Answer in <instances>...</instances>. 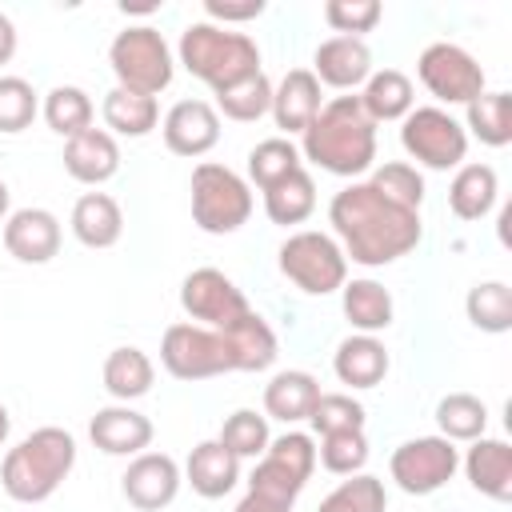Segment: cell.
Returning a JSON list of instances; mask_svg holds the SVG:
<instances>
[{
    "instance_id": "obj_1",
    "label": "cell",
    "mask_w": 512,
    "mask_h": 512,
    "mask_svg": "<svg viewBox=\"0 0 512 512\" xmlns=\"http://www.w3.org/2000/svg\"><path fill=\"white\" fill-rule=\"evenodd\" d=\"M328 224L336 228L344 256H352L364 268H384V264L408 256L424 236L420 212L392 204L368 180H352L348 188H340L332 196Z\"/></svg>"
},
{
    "instance_id": "obj_2",
    "label": "cell",
    "mask_w": 512,
    "mask_h": 512,
    "mask_svg": "<svg viewBox=\"0 0 512 512\" xmlns=\"http://www.w3.org/2000/svg\"><path fill=\"white\" fill-rule=\"evenodd\" d=\"M300 156L332 176H360L376 160V124L360 96H332L300 132Z\"/></svg>"
},
{
    "instance_id": "obj_3",
    "label": "cell",
    "mask_w": 512,
    "mask_h": 512,
    "mask_svg": "<svg viewBox=\"0 0 512 512\" xmlns=\"http://www.w3.org/2000/svg\"><path fill=\"white\" fill-rule=\"evenodd\" d=\"M76 464V440L72 432L48 424L28 432L16 448H8L0 464V484L16 504H40L48 500Z\"/></svg>"
},
{
    "instance_id": "obj_4",
    "label": "cell",
    "mask_w": 512,
    "mask_h": 512,
    "mask_svg": "<svg viewBox=\"0 0 512 512\" xmlns=\"http://www.w3.org/2000/svg\"><path fill=\"white\" fill-rule=\"evenodd\" d=\"M180 64L196 80H204L212 92H224L260 72V48L248 32L196 20L180 32Z\"/></svg>"
},
{
    "instance_id": "obj_5",
    "label": "cell",
    "mask_w": 512,
    "mask_h": 512,
    "mask_svg": "<svg viewBox=\"0 0 512 512\" xmlns=\"http://www.w3.org/2000/svg\"><path fill=\"white\" fill-rule=\"evenodd\" d=\"M316 472V444L304 432H284L276 440H268L264 456L256 460L252 476H248V492L252 500L268 504L272 512H292L296 496L304 492V484Z\"/></svg>"
},
{
    "instance_id": "obj_6",
    "label": "cell",
    "mask_w": 512,
    "mask_h": 512,
    "mask_svg": "<svg viewBox=\"0 0 512 512\" xmlns=\"http://www.w3.org/2000/svg\"><path fill=\"white\" fill-rule=\"evenodd\" d=\"M252 216V188L228 164L200 160L192 168V220L208 236H228Z\"/></svg>"
},
{
    "instance_id": "obj_7",
    "label": "cell",
    "mask_w": 512,
    "mask_h": 512,
    "mask_svg": "<svg viewBox=\"0 0 512 512\" xmlns=\"http://www.w3.org/2000/svg\"><path fill=\"white\" fill-rule=\"evenodd\" d=\"M108 64L116 72V88H128L140 96L164 92L176 72L172 52L152 24H128L124 32H116V40L108 48Z\"/></svg>"
},
{
    "instance_id": "obj_8",
    "label": "cell",
    "mask_w": 512,
    "mask_h": 512,
    "mask_svg": "<svg viewBox=\"0 0 512 512\" xmlns=\"http://www.w3.org/2000/svg\"><path fill=\"white\" fill-rule=\"evenodd\" d=\"M280 272L308 296H328L348 280V256L328 232H292L276 252Z\"/></svg>"
},
{
    "instance_id": "obj_9",
    "label": "cell",
    "mask_w": 512,
    "mask_h": 512,
    "mask_svg": "<svg viewBox=\"0 0 512 512\" xmlns=\"http://www.w3.org/2000/svg\"><path fill=\"white\" fill-rule=\"evenodd\" d=\"M160 364L176 380H212V376L236 372L228 336L204 324H168L160 340Z\"/></svg>"
},
{
    "instance_id": "obj_10",
    "label": "cell",
    "mask_w": 512,
    "mask_h": 512,
    "mask_svg": "<svg viewBox=\"0 0 512 512\" xmlns=\"http://www.w3.org/2000/svg\"><path fill=\"white\" fill-rule=\"evenodd\" d=\"M400 144L404 152L432 168V172H448V168H460V160L468 156V132L464 124L444 112V108H412L400 124Z\"/></svg>"
},
{
    "instance_id": "obj_11",
    "label": "cell",
    "mask_w": 512,
    "mask_h": 512,
    "mask_svg": "<svg viewBox=\"0 0 512 512\" xmlns=\"http://www.w3.org/2000/svg\"><path fill=\"white\" fill-rule=\"evenodd\" d=\"M460 468V452L452 440L444 436H416V440H404L392 460H388V472L396 480L400 492L408 496H432L440 492Z\"/></svg>"
},
{
    "instance_id": "obj_12",
    "label": "cell",
    "mask_w": 512,
    "mask_h": 512,
    "mask_svg": "<svg viewBox=\"0 0 512 512\" xmlns=\"http://www.w3.org/2000/svg\"><path fill=\"white\" fill-rule=\"evenodd\" d=\"M416 76L440 104H472L484 92V68L476 64V56L448 40H436L420 52Z\"/></svg>"
},
{
    "instance_id": "obj_13",
    "label": "cell",
    "mask_w": 512,
    "mask_h": 512,
    "mask_svg": "<svg viewBox=\"0 0 512 512\" xmlns=\"http://www.w3.org/2000/svg\"><path fill=\"white\" fill-rule=\"evenodd\" d=\"M180 308L192 320H200L204 328H216V332L232 328L240 316L252 312V304L244 300V292L220 268H196V272H188L184 284H180Z\"/></svg>"
},
{
    "instance_id": "obj_14",
    "label": "cell",
    "mask_w": 512,
    "mask_h": 512,
    "mask_svg": "<svg viewBox=\"0 0 512 512\" xmlns=\"http://www.w3.org/2000/svg\"><path fill=\"white\" fill-rule=\"evenodd\" d=\"M180 464L168 456V452H140L124 476H120V488H124V500L140 512H160L176 500L180 492Z\"/></svg>"
},
{
    "instance_id": "obj_15",
    "label": "cell",
    "mask_w": 512,
    "mask_h": 512,
    "mask_svg": "<svg viewBox=\"0 0 512 512\" xmlns=\"http://www.w3.org/2000/svg\"><path fill=\"white\" fill-rule=\"evenodd\" d=\"M160 132H164L168 152L196 160V156L216 148V140H220V112L208 100H176L168 108Z\"/></svg>"
},
{
    "instance_id": "obj_16",
    "label": "cell",
    "mask_w": 512,
    "mask_h": 512,
    "mask_svg": "<svg viewBox=\"0 0 512 512\" xmlns=\"http://www.w3.org/2000/svg\"><path fill=\"white\" fill-rule=\"evenodd\" d=\"M4 248L20 264H48L60 252V220L48 208H20L4 220Z\"/></svg>"
},
{
    "instance_id": "obj_17",
    "label": "cell",
    "mask_w": 512,
    "mask_h": 512,
    "mask_svg": "<svg viewBox=\"0 0 512 512\" xmlns=\"http://www.w3.org/2000/svg\"><path fill=\"white\" fill-rule=\"evenodd\" d=\"M312 76L328 88L348 92L372 76V52L356 36H328L312 52Z\"/></svg>"
},
{
    "instance_id": "obj_18",
    "label": "cell",
    "mask_w": 512,
    "mask_h": 512,
    "mask_svg": "<svg viewBox=\"0 0 512 512\" xmlns=\"http://www.w3.org/2000/svg\"><path fill=\"white\" fill-rule=\"evenodd\" d=\"M88 436L108 456H140L152 444V420L128 404H108L92 416Z\"/></svg>"
},
{
    "instance_id": "obj_19",
    "label": "cell",
    "mask_w": 512,
    "mask_h": 512,
    "mask_svg": "<svg viewBox=\"0 0 512 512\" xmlns=\"http://www.w3.org/2000/svg\"><path fill=\"white\" fill-rule=\"evenodd\" d=\"M460 464H464L468 484H472L480 496L500 500V504L512 500V448H508V440L480 436V440H472V448L464 452Z\"/></svg>"
},
{
    "instance_id": "obj_20",
    "label": "cell",
    "mask_w": 512,
    "mask_h": 512,
    "mask_svg": "<svg viewBox=\"0 0 512 512\" xmlns=\"http://www.w3.org/2000/svg\"><path fill=\"white\" fill-rule=\"evenodd\" d=\"M64 168L80 184H104L120 168V148L108 128H84L64 144Z\"/></svg>"
},
{
    "instance_id": "obj_21",
    "label": "cell",
    "mask_w": 512,
    "mask_h": 512,
    "mask_svg": "<svg viewBox=\"0 0 512 512\" xmlns=\"http://www.w3.org/2000/svg\"><path fill=\"white\" fill-rule=\"evenodd\" d=\"M268 112H272L276 128H284L288 136L304 132L320 112V80L312 76V68L284 72V80L272 88V108Z\"/></svg>"
},
{
    "instance_id": "obj_22",
    "label": "cell",
    "mask_w": 512,
    "mask_h": 512,
    "mask_svg": "<svg viewBox=\"0 0 512 512\" xmlns=\"http://www.w3.org/2000/svg\"><path fill=\"white\" fill-rule=\"evenodd\" d=\"M184 480L192 484L196 496L220 500V496H228V492L236 488V480H240V460H236L220 440H200V444L188 452Z\"/></svg>"
},
{
    "instance_id": "obj_23",
    "label": "cell",
    "mask_w": 512,
    "mask_h": 512,
    "mask_svg": "<svg viewBox=\"0 0 512 512\" xmlns=\"http://www.w3.org/2000/svg\"><path fill=\"white\" fill-rule=\"evenodd\" d=\"M332 372L348 388H376L388 376V348L376 336L356 332V336L340 340V348L332 356Z\"/></svg>"
},
{
    "instance_id": "obj_24",
    "label": "cell",
    "mask_w": 512,
    "mask_h": 512,
    "mask_svg": "<svg viewBox=\"0 0 512 512\" xmlns=\"http://www.w3.org/2000/svg\"><path fill=\"white\" fill-rule=\"evenodd\" d=\"M124 232V212L108 192H84L72 204V236L84 248H112Z\"/></svg>"
},
{
    "instance_id": "obj_25",
    "label": "cell",
    "mask_w": 512,
    "mask_h": 512,
    "mask_svg": "<svg viewBox=\"0 0 512 512\" xmlns=\"http://www.w3.org/2000/svg\"><path fill=\"white\" fill-rule=\"evenodd\" d=\"M316 400H320V384H316L312 372H300V368L276 372V376L264 384V412H268L272 420H284V424L308 420Z\"/></svg>"
},
{
    "instance_id": "obj_26",
    "label": "cell",
    "mask_w": 512,
    "mask_h": 512,
    "mask_svg": "<svg viewBox=\"0 0 512 512\" xmlns=\"http://www.w3.org/2000/svg\"><path fill=\"white\" fill-rule=\"evenodd\" d=\"M496 192H500V180L492 164H460L448 184V208L460 220H484L496 204Z\"/></svg>"
},
{
    "instance_id": "obj_27",
    "label": "cell",
    "mask_w": 512,
    "mask_h": 512,
    "mask_svg": "<svg viewBox=\"0 0 512 512\" xmlns=\"http://www.w3.org/2000/svg\"><path fill=\"white\" fill-rule=\"evenodd\" d=\"M344 296H340V304H344V316H348V324L356 328V332H364V336H376V332H384L388 324H392V292L380 284V280H344V288H340Z\"/></svg>"
},
{
    "instance_id": "obj_28",
    "label": "cell",
    "mask_w": 512,
    "mask_h": 512,
    "mask_svg": "<svg viewBox=\"0 0 512 512\" xmlns=\"http://www.w3.org/2000/svg\"><path fill=\"white\" fill-rule=\"evenodd\" d=\"M360 104H364V112L372 116V124L404 120V116L416 108V92H412V80H408L400 68H380V72H372V76L364 80Z\"/></svg>"
},
{
    "instance_id": "obj_29",
    "label": "cell",
    "mask_w": 512,
    "mask_h": 512,
    "mask_svg": "<svg viewBox=\"0 0 512 512\" xmlns=\"http://www.w3.org/2000/svg\"><path fill=\"white\" fill-rule=\"evenodd\" d=\"M232 356H236V372H264L276 360V332L268 328V320L260 312L240 316L232 328H224Z\"/></svg>"
},
{
    "instance_id": "obj_30",
    "label": "cell",
    "mask_w": 512,
    "mask_h": 512,
    "mask_svg": "<svg viewBox=\"0 0 512 512\" xmlns=\"http://www.w3.org/2000/svg\"><path fill=\"white\" fill-rule=\"evenodd\" d=\"M104 112V124L108 132L116 136H148L160 120V108H156V96H140V92H128V88H112L100 104Z\"/></svg>"
},
{
    "instance_id": "obj_31",
    "label": "cell",
    "mask_w": 512,
    "mask_h": 512,
    "mask_svg": "<svg viewBox=\"0 0 512 512\" xmlns=\"http://www.w3.org/2000/svg\"><path fill=\"white\" fill-rule=\"evenodd\" d=\"M264 212H268V220L272 224H304L312 212H316V180H312V172H292V176H284L280 184H272L268 192H264Z\"/></svg>"
},
{
    "instance_id": "obj_32",
    "label": "cell",
    "mask_w": 512,
    "mask_h": 512,
    "mask_svg": "<svg viewBox=\"0 0 512 512\" xmlns=\"http://www.w3.org/2000/svg\"><path fill=\"white\" fill-rule=\"evenodd\" d=\"M464 132L472 128V136L488 148H504L512 144V96L508 92H480L472 104H464Z\"/></svg>"
},
{
    "instance_id": "obj_33",
    "label": "cell",
    "mask_w": 512,
    "mask_h": 512,
    "mask_svg": "<svg viewBox=\"0 0 512 512\" xmlns=\"http://www.w3.org/2000/svg\"><path fill=\"white\" fill-rule=\"evenodd\" d=\"M156 380V368L152 360L140 352V348H112L108 360H104V388L108 396L116 400H140Z\"/></svg>"
},
{
    "instance_id": "obj_34",
    "label": "cell",
    "mask_w": 512,
    "mask_h": 512,
    "mask_svg": "<svg viewBox=\"0 0 512 512\" xmlns=\"http://www.w3.org/2000/svg\"><path fill=\"white\" fill-rule=\"evenodd\" d=\"M300 168H304L300 148H296L288 136H268V140H260V144L248 152V180H252L260 192H268L272 184H280L284 176H292V172H300Z\"/></svg>"
},
{
    "instance_id": "obj_35",
    "label": "cell",
    "mask_w": 512,
    "mask_h": 512,
    "mask_svg": "<svg viewBox=\"0 0 512 512\" xmlns=\"http://www.w3.org/2000/svg\"><path fill=\"white\" fill-rule=\"evenodd\" d=\"M436 424H440V436L444 440H480L484 436V424H488V408L480 396L472 392H448L440 404H436Z\"/></svg>"
},
{
    "instance_id": "obj_36",
    "label": "cell",
    "mask_w": 512,
    "mask_h": 512,
    "mask_svg": "<svg viewBox=\"0 0 512 512\" xmlns=\"http://www.w3.org/2000/svg\"><path fill=\"white\" fill-rule=\"evenodd\" d=\"M464 312L468 320L480 328V332H508L512 328V288L504 280H484V284H472L468 288V300H464Z\"/></svg>"
},
{
    "instance_id": "obj_37",
    "label": "cell",
    "mask_w": 512,
    "mask_h": 512,
    "mask_svg": "<svg viewBox=\"0 0 512 512\" xmlns=\"http://www.w3.org/2000/svg\"><path fill=\"white\" fill-rule=\"evenodd\" d=\"M44 120L52 132L60 136H80L84 128H92V100L84 88L76 84H56L48 96H44Z\"/></svg>"
},
{
    "instance_id": "obj_38",
    "label": "cell",
    "mask_w": 512,
    "mask_h": 512,
    "mask_svg": "<svg viewBox=\"0 0 512 512\" xmlns=\"http://www.w3.org/2000/svg\"><path fill=\"white\" fill-rule=\"evenodd\" d=\"M316 512H388V492H384V480L368 476V472H356L348 480H340Z\"/></svg>"
},
{
    "instance_id": "obj_39",
    "label": "cell",
    "mask_w": 512,
    "mask_h": 512,
    "mask_svg": "<svg viewBox=\"0 0 512 512\" xmlns=\"http://www.w3.org/2000/svg\"><path fill=\"white\" fill-rule=\"evenodd\" d=\"M268 108H272V80H268L264 72H256V76H248V80H240V84L216 92V112H224V116L236 120V124H252V120H260Z\"/></svg>"
},
{
    "instance_id": "obj_40",
    "label": "cell",
    "mask_w": 512,
    "mask_h": 512,
    "mask_svg": "<svg viewBox=\"0 0 512 512\" xmlns=\"http://www.w3.org/2000/svg\"><path fill=\"white\" fill-rule=\"evenodd\" d=\"M236 460H256V456H264V448H268V416H260V412H252V408H236L224 424H220V436H216Z\"/></svg>"
},
{
    "instance_id": "obj_41",
    "label": "cell",
    "mask_w": 512,
    "mask_h": 512,
    "mask_svg": "<svg viewBox=\"0 0 512 512\" xmlns=\"http://www.w3.org/2000/svg\"><path fill=\"white\" fill-rule=\"evenodd\" d=\"M308 424L320 436H332V432H364V404L352 400L348 392H320V400L312 404Z\"/></svg>"
},
{
    "instance_id": "obj_42",
    "label": "cell",
    "mask_w": 512,
    "mask_h": 512,
    "mask_svg": "<svg viewBox=\"0 0 512 512\" xmlns=\"http://www.w3.org/2000/svg\"><path fill=\"white\" fill-rule=\"evenodd\" d=\"M368 184H372L380 196H388L392 204H400V208H416V212H420V204H424V176H420L412 164H404V160L380 164Z\"/></svg>"
},
{
    "instance_id": "obj_43",
    "label": "cell",
    "mask_w": 512,
    "mask_h": 512,
    "mask_svg": "<svg viewBox=\"0 0 512 512\" xmlns=\"http://www.w3.org/2000/svg\"><path fill=\"white\" fill-rule=\"evenodd\" d=\"M316 464H324L332 476H356L368 464V440H364V432H332V436H320Z\"/></svg>"
},
{
    "instance_id": "obj_44",
    "label": "cell",
    "mask_w": 512,
    "mask_h": 512,
    "mask_svg": "<svg viewBox=\"0 0 512 512\" xmlns=\"http://www.w3.org/2000/svg\"><path fill=\"white\" fill-rule=\"evenodd\" d=\"M40 112V100L24 76H0V132L16 136L24 132Z\"/></svg>"
},
{
    "instance_id": "obj_45",
    "label": "cell",
    "mask_w": 512,
    "mask_h": 512,
    "mask_svg": "<svg viewBox=\"0 0 512 512\" xmlns=\"http://www.w3.org/2000/svg\"><path fill=\"white\" fill-rule=\"evenodd\" d=\"M380 0H328L324 4V20L328 28H336L340 36H356L364 40V32H372L380 24Z\"/></svg>"
},
{
    "instance_id": "obj_46",
    "label": "cell",
    "mask_w": 512,
    "mask_h": 512,
    "mask_svg": "<svg viewBox=\"0 0 512 512\" xmlns=\"http://www.w3.org/2000/svg\"><path fill=\"white\" fill-rule=\"evenodd\" d=\"M264 12V0H244V4H228V0H204V16L208 24L224 20V24H240V20H256Z\"/></svg>"
},
{
    "instance_id": "obj_47",
    "label": "cell",
    "mask_w": 512,
    "mask_h": 512,
    "mask_svg": "<svg viewBox=\"0 0 512 512\" xmlns=\"http://www.w3.org/2000/svg\"><path fill=\"white\" fill-rule=\"evenodd\" d=\"M12 52H16V24L0 12V68L12 60Z\"/></svg>"
},
{
    "instance_id": "obj_48",
    "label": "cell",
    "mask_w": 512,
    "mask_h": 512,
    "mask_svg": "<svg viewBox=\"0 0 512 512\" xmlns=\"http://www.w3.org/2000/svg\"><path fill=\"white\" fill-rule=\"evenodd\" d=\"M236 512H272L268 504H260V500H252V496H244L240 504H236Z\"/></svg>"
},
{
    "instance_id": "obj_49",
    "label": "cell",
    "mask_w": 512,
    "mask_h": 512,
    "mask_svg": "<svg viewBox=\"0 0 512 512\" xmlns=\"http://www.w3.org/2000/svg\"><path fill=\"white\" fill-rule=\"evenodd\" d=\"M8 432H12V416H8V408L0 404V448H4V440H8Z\"/></svg>"
},
{
    "instance_id": "obj_50",
    "label": "cell",
    "mask_w": 512,
    "mask_h": 512,
    "mask_svg": "<svg viewBox=\"0 0 512 512\" xmlns=\"http://www.w3.org/2000/svg\"><path fill=\"white\" fill-rule=\"evenodd\" d=\"M8 204H12V192H8V184L0 180V220L8 216Z\"/></svg>"
}]
</instances>
